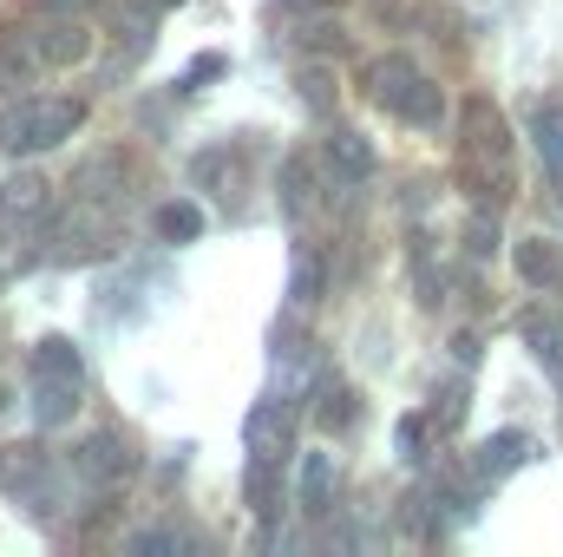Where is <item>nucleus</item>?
Instances as JSON below:
<instances>
[{
	"label": "nucleus",
	"instance_id": "1",
	"mask_svg": "<svg viewBox=\"0 0 563 557\" xmlns=\"http://www.w3.org/2000/svg\"><path fill=\"white\" fill-rule=\"evenodd\" d=\"M86 407V361L66 335H46L33 348V419L53 433V426H73Z\"/></svg>",
	"mask_w": 563,
	"mask_h": 557
},
{
	"label": "nucleus",
	"instance_id": "2",
	"mask_svg": "<svg viewBox=\"0 0 563 557\" xmlns=\"http://www.w3.org/2000/svg\"><path fill=\"white\" fill-rule=\"evenodd\" d=\"M86 125V99H66V92H46V99H20L0 112V151L7 157H33V151H53Z\"/></svg>",
	"mask_w": 563,
	"mask_h": 557
},
{
	"label": "nucleus",
	"instance_id": "3",
	"mask_svg": "<svg viewBox=\"0 0 563 557\" xmlns=\"http://www.w3.org/2000/svg\"><path fill=\"white\" fill-rule=\"evenodd\" d=\"M367 92H374V106H387L400 125H439V119H445V99H439V86L426 79L407 53H387V59H374V66H367Z\"/></svg>",
	"mask_w": 563,
	"mask_h": 557
},
{
	"label": "nucleus",
	"instance_id": "4",
	"mask_svg": "<svg viewBox=\"0 0 563 557\" xmlns=\"http://www.w3.org/2000/svg\"><path fill=\"white\" fill-rule=\"evenodd\" d=\"M465 171H472V184L492 204L511 190V132H505V112L492 99H472L465 106Z\"/></svg>",
	"mask_w": 563,
	"mask_h": 557
},
{
	"label": "nucleus",
	"instance_id": "5",
	"mask_svg": "<svg viewBox=\"0 0 563 557\" xmlns=\"http://www.w3.org/2000/svg\"><path fill=\"white\" fill-rule=\"evenodd\" d=\"M73 479H79L86 492H99V499L125 492V485L139 479V452H132V439H125L119 426L86 433V439H79V452H73Z\"/></svg>",
	"mask_w": 563,
	"mask_h": 557
},
{
	"label": "nucleus",
	"instance_id": "6",
	"mask_svg": "<svg viewBox=\"0 0 563 557\" xmlns=\"http://www.w3.org/2000/svg\"><path fill=\"white\" fill-rule=\"evenodd\" d=\"M0 492L13 499V505H26L33 518H53V492H59V466H53V452L46 446H7L0 452Z\"/></svg>",
	"mask_w": 563,
	"mask_h": 557
},
{
	"label": "nucleus",
	"instance_id": "7",
	"mask_svg": "<svg viewBox=\"0 0 563 557\" xmlns=\"http://www.w3.org/2000/svg\"><path fill=\"white\" fill-rule=\"evenodd\" d=\"M295 426H301V407L288 401V394H263L250 419H243V439H250V459H263V466H282L288 452H295Z\"/></svg>",
	"mask_w": 563,
	"mask_h": 557
},
{
	"label": "nucleus",
	"instance_id": "8",
	"mask_svg": "<svg viewBox=\"0 0 563 557\" xmlns=\"http://www.w3.org/2000/svg\"><path fill=\"white\" fill-rule=\"evenodd\" d=\"M86 53H92V33L79 20H53V26L26 33V59L33 66H79Z\"/></svg>",
	"mask_w": 563,
	"mask_h": 557
},
{
	"label": "nucleus",
	"instance_id": "9",
	"mask_svg": "<svg viewBox=\"0 0 563 557\" xmlns=\"http://www.w3.org/2000/svg\"><path fill=\"white\" fill-rule=\"evenodd\" d=\"M334 485H341V466H334V452H308V459H301V479H295V499H301V512H308V518L334 512Z\"/></svg>",
	"mask_w": 563,
	"mask_h": 557
},
{
	"label": "nucleus",
	"instance_id": "10",
	"mask_svg": "<svg viewBox=\"0 0 563 557\" xmlns=\"http://www.w3.org/2000/svg\"><path fill=\"white\" fill-rule=\"evenodd\" d=\"M328 164H334L341 184H367L374 177V144L361 139V132H347V125H334L328 132Z\"/></svg>",
	"mask_w": 563,
	"mask_h": 557
},
{
	"label": "nucleus",
	"instance_id": "11",
	"mask_svg": "<svg viewBox=\"0 0 563 557\" xmlns=\"http://www.w3.org/2000/svg\"><path fill=\"white\" fill-rule=\"evenodd\" d=\"M531 459V439L525 433H492L485 446H478V479H505V472H518Z\"/></svg>",
	"mask_w": 563,
	"mask_h": 557
},
{
	"label": "nucleus",
	"instance_id": "12",
	"mask_svg": "<svg viewBox=\"0 0 563 557\" xmlns=\"http://www.w3.org/2000/svg\"><path fill=\"white\" fill-rule=\"evenodd\" d=\"M518 276L531 282V288H558V282H563L558 243H544V237H525V243H518Z\"/></svg>",
	"mask_w": 563,
	"mask_h": 557
},
{
	"label": "nucleus",
	"instance_id": "13",
	"mask_svg": "<svg viewBox=\"0 0 563 557\" xmlns=\"http://www.w3.org/2000/svg\"><path fill=\"white\" fill-rule=\"evenodd\" d=\"M531 139H538L544 171L563 184V99H551V106H538V112H531Z\"/></svg>",
	"mask_w": 563,
	"mask_h": 557
},
{
	"label": "nucleus",
	"instance_id": "14",
	"mask_svg": "<svg viewBox=\"0 0 563 557\" xmlns=\"http://www.w3.org/2000/svg\"><path fill=\"white\" fill-rule=\"evenodd\" d=\"M525 341H531V354L551 368V381L563 387V321L558 315H525Z\"/></svg>",
	"mask_w": 563,
	"mask_h": 557
},
{
	"label": "nucleus",
	"instance_id": "15",
	"mask_svg": "<svg viewBox=\"0 0 563 557\" xmlns=\"http://www.w3.org/2000/svg\"><path fill=\"white\" fill-rule=\"evenodd\" d=\"M151 223H157V237H164V243H197V237H203V210H197V204H184V197L157 204V217H151Z\"/></svg>",
	"mask_w": 563,
	"mask_h": 557
},
{
	"label": "nucleus",
	"instance_id": "16",
	"mask_svg": "<svg viewBox=\"0 0 563 557\" xmlns=\"http://www.w3.org/2000/svg\"><path fill=\"white\" fill-rule=\"evenodd\" d=\"M301 204H308V164H301V157H288V164H282V210L301 223Z\"/></svg>",
	"mask_w": 563,
	"mask_h": 557
},
{
	"label": "nucleus",
	"instance_id": "17",
	"mask_svg": "<svg viewBox=\"0 0 563 557\" xmlns=\"http://www.w3.org/2000/svg\"><path fill=\"white\" fill-rule=\"evenodd\" d=\"M321 426H354V394H347L341 381L321 387Z\"/></svg>",
	"mask_w": 563,
	"mask_h": 557
},
{
	"label": "nucleus",
	"instance_id": "18",
	"mask_svg": "<svg viewBox=\"0 0 563 557\" xmlns=\"http://www.w3.org/2000/svg\"><path fill=\"white\" fill-rule=\"evenodd\" d=\"M465 250H472V256H492V250H498V217H492V210H472V223H465Z\"/></svg>",
	"mask_w": 563,
	"mask_h": 557
},
{
	"label": "nucleus",
	"instance_id": "19",
	"mask_svg": "<svg viewBox=\"0 0 563 557\" xmlns=\"http://www.w3.org/2000/svg\"><path fill=\"white\" fill-rule=\"evenodd\" d=\"M125 551H139V557H151V551H190V538H184V532H139Z\"/></svg>",
	"mask_w": 563,
	"mask_h": 557
},
{
	"label": "nucleus",
	"instance_id": "20",
	"mask_svg": "<svg viewBox=\"0 0 563 557\" xmlns=\"http://www.w3.org/2000/svg\"><path fill=\"white\" fill-rule=\"evenodd\" d=\"M426 433H432V414H407L400 419V452H407V459H420L426 452Z\"/></svg>",
	"mask_w": 563,
	"mask_h": 557
},
{
	"label": "nucleus",
	"instance_id": "21",
	"mask_svg": "<svg viewBox=\"0 0 563 557\" xmlns=\"http://www.w3.org/2000/svg\"><path fill=\"white\" fill-rule=\"evenodd\" d=\"M459 419H465V387H445V394H439V407H432V426L445 433V426H459Z\"/></svg>",
	"mask_w": 563,
	"mask_h": 557
},
{
	"label": "nucleus",
	"instance_id": "22",
	"mask_svg": "<svg viewBox=\"0 0 563 557\" xmlns=\"http://www.w3.org/2000/svg\"><path fill=\"white\" fill-rule=\"evenodd\" d=\"M314 295H321V263L301 256V263H295V302H314Z\"/></svg>",
	"mask_w": 563,
	"mask_h": 557
},
{
	"label": "nucleus",
	"instance_id": "23",
	"mask_svg": "<svg viewBox=\"0 0 563 557\" xmlns=\"http://www.w3.org/2000/svg\"><path fill=\"white\" fill-rule=\"evenodd\" d=\"M301 99H308L314 112H328V106H334V92H328V73H321V66H314V73H301Z\"/></svg>",
	"mask_w": 563,
	"mask_h": 557
},
{
	"label": "nucleus",
	"instance_id": "24",
	"mask_svg": "<svg viewBox=\"0 0 563 557\" xmlns=\"http://www.w3.org/2000/svg\"><path fill=\"white\" fill-rule=\"evenodd\" d=\"M217 73H223V59H217V53H210V59H197V66L184 73V92H197V86H203V79H217Z\"/></svg>",
	"mask_w": 563,
	"mask_h": 557
},
{
	"label": "nucleus",
	"instance_id": "25",
	"mask_svg": "<svg viewBox=\"0 0 563 557\" xmlns=\"http://www.w3.org/2000/svg\"><path fill=\"white\" fill-rule=\"evenodd\" d=\"M288 7H328V0H288Z\"/></svg>",
	"mask_w": 563,
	"mask_h": 557
}]
</instances>
